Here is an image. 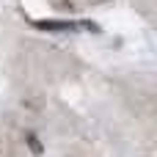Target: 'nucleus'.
Here are the masks:
<instances>
[{
    "instance_id": "nucleus-1",
    "label": "nucleus",
    "mask_w": 157,
    "mask_h": 157,
    "mask_svg": "<svg viewBox=\"0 0 157 157\" xmlns=\"http://www.w3.org/2000/svg\"><path fill=\"white\" fill-rule=\"evenodd\" d=\"M33 28L44 30V33H75V30H91L99 33V25L83 19V22H72V19H36Z\"/></svg>"
},
{
    "instance_id": "nucleus-2",
    "label": "nucleus",
    "mask_w": 157,
    "mask_h": 157,
    "mask_svg": "<svg viewBox=\"0 0 157 157\" xmlns=\"http://www.w3.org/2000/svg\"><path fill=\"white\" fill-rule=\"evenodd\" d=\"M28 146H30L36 155H41V152H44V149H41V141H39L36 135H28Z\"/></svg>"
}]
</instances>
